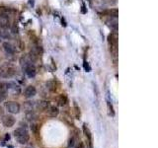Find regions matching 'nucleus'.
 <instances>
[{"label": "nucleus", "instance_id": "7ed1b4c3", "mask_svg": "<svg viewBox=\"0 0 158 148\" xmlns=\"http://www.w3.org/2000/svg\"><path fill=\"white\" fill-rule=\"evenodd\" d=\"M5 107H6L7 111L11 113H18L20 112V105L17 102H7L5 103Z\"/></svg>", "mask_w": 158, "mask_h": 148}, {"label": "nucleus", "instance_id": "f257e3e1", "mask_svg": "<svg viewBox=\"0 0 158 148\" xmlns=\"http://www.w3.org/2000/svg\"><path fill=\"white\" fill-rule=\"evenodd\" d=\"M14 136L17 138V140L21 144H25L29 141L30 135L25 127H18L16 130L14 131Z\"/></svg>", "mask_w": 158, "mask_h": 148}, {"label": "nucleus", "instance_id": "1a4fd4ad", "mask_svg": "<svg viewBox=\"0 0 158 148\" xmlns=\"http://www.w3.org/2000/svg\"><path fill=\"white\" fill-rule=\"evenodd\" d=\"M47 113H48V115L49 117H56L58 116V109L56 107H54V106H49L48 109H47Z\"/></svg>", "mask_w": 158, "mask_h": 148}, {"label": "nucleus", "instance_id": "2eb2a0df", "mask_svg": "<svg viewBox=\"0 0 158 148\" xmlns=\"http://www.w3.org/2000/svg\"><path fill=\"white\" fill-rule=\"evenodd\" d=\"M47 88L48 89L49 91H52V92H54V91H56V81H48L47 83Z\"/></svg>", "mask_w": 158, "mask_h": 148}, {"label": "nucleus", "instance_id": "dca6fc26", "mask_svg": "<svg viewBox=\"0 0 158 148\" xmlns=\"http://www.w3.org/2000/svg\"><path fill=\"white\" fill-rule=\"evenodd\" d=\"M57 103H58V105L59 106H65L66 104H67V97L65 96V95H60L58 97V101H57Z\"/></svg>", "mask_w": 158, "mask_h": 148}, {"label": "nucleus", "instance_id": "9b49d317", "mask_svg": "<svg viewBox=\"0 0 158 148\" xmlns=\"http://www.w3.org/2000/svg\"><path fill=\"white\" fill-rule=\"evenodd\" d=\"M36 107L40 111H47V109L49 107V103L48 101H41L37 103Z\"/></svg>", "mask_w": 158, "mask_h": 148}, {"label": "nucleus", "instance_id": "393cba45", "mask_svg": "<svg viewBox=\"0 0 158 148\" xmlns=\"http://www.w3.org/2000/svg\"><path fill=\"white\" fill-rule=\"evenodd\" d=\"M5 97H6V95H4V94H0V102H2L5 100Z\"/></svg>", "mask_w": 158, "mask_h": 148}, {"label": "nucleus", "instance_id": "a878e982", "mask_svg": "<svg viewBox=\"0 0 158 148\" xmlns=\"http://www.w3.org/2000/svg\"><path fill=\"white\" fill-rule=\"evenodd\" d=\"M84 66H85V69H86V70H90V67L88 66V64H86V62L84 63Z\"/></svg>", "mask_w": 158, "mask_h": 148}, {"label": "nucleus", "instance_id": "b1692460", "mask_svg": "<svg viewBox=\"0 0 158 148\" xmlns=\"http://www.w3.org/2000/svg\"><path fill=\"white\" fill-rule=\"evenodd\" d=\"M74 148H84V146H83V143H82V142H79L78 144H77L75 147H74Z\"/></svg>", "mask_w": 158, "mask_h": 148}, {"label": "nucleus", "instance_id": "6e6552de", "mask_svg": "<svg viewBox=\"0 0 158 148\" xmlns=\"http://www.w3.org/2000/svg\"><path fill=\"white\" fill-rule=\"evenodd\" d=\"M83 132L85 136L87 137L88 139V143H89V148H93V142H92V135H91V132L89 130V128L87 127L86 125H83Z\"/></svg>", "mask_w": 158, "mask_h": 148}, {"label": "nucleus", "instance_id": "f3484780", "mask_svg": "<svg viewBox=\"0 0 158 148\" xmlns=\"http://www.w3.org/2000/svg\"><path fill=\"white\" fill-rule=\"evenodd\" d=\"M0 37H2L4 39H11V35H10V33L7 31L6 29H1V30H0Z\"/></svg>", "mask_w": 158, "mask_h": 148}, {"label": "nucleus", "instance_id": "5701e85b", "mask_svg": "<svg viewBox=\"0 0 158 148\" xmlns=\"http://www.w3.org/2000/svg\"><path fill=\"white\" fill-rule=\"evenodd\" d=\"M105 2H107L108 4H111V5H113V4H115L116 3V0H104Z\"/></svg>", "mask_w": 158, "mask_h": 148}, {"label": "nucleus", "instance_id": "9d476101", "mask_svg": "<svg viewBox=\"0 0 158 148\" xmlns=\"http://www.w3.org/2000/svg\"><path fill=\"white\" fill-rule=\"evenodd\" d=\"M25 71H26V74L29 77H34L36 75V68L32 64H29L28 66L25 67Z\"/></svg>", "mask_w": 158, "mask_h": 148}, {"label": "nucleus", "instance_id": "39448f33", "mask_svg": "<svg viewBox=\"0 0 158 148\" xmlns=\"http://www.w3.org/2000/svg\"><path fill=\"white\" fill-rule=\"evenodd\" d=\"M10 26V20L7 14L0 13V27L2 29H6Z\"/></svg>", "mask_w": 158, "mask_h": 148}, {"label": "nucleus", "instance_id": "4be33fe9", "mask_svg": "<svg viewBox=\"0 0 158 148\" xmlns=\"http://www.w3.org/2000/svg\"><path fill=\"white\" fill-rule=\"evenodd\" d=\"M74 138H71L70 140H69V143H68V147H71V146H73L74 145Z\"/></svg>", "mask_w": 158, "mask_h": 148}, {"label": "nucleus", "instance_id": "ddd939ff", "mask_svg": "<svg viewBox=\"0 0 158 148\" xmlns=\"http://www.w3.org/2000/svg\"><path fill=\"white\" fill-rule=\"evenodd\" d=\"M106 23L112 30H114V32L118 31V21L116 19H111V20H109V21H107Z\"/></svg>", "mask_w": 158, "mask_h": 148}, {"label": "nucleus", "instance_id": "423d86ee", "mask_svg": "<svg viewBox=\"0 0 158 148\" xmlns=\"http://www.w3.org/2000/svg\"><path fill=\"white\" fill-rule=\"evenodd\" d=\"M2 123L5 127H11L14 125L15 123V118L13 116H10V115H7V116H3L2 117Z\"/></svg>", "mask_w": 158, "mask_h": 148}, {"label": "nucleus", "instance_id": "aec40b11", "mask_svg": "<svg viewBox=\"0 0 158 148\" xmlns=\"http://www.w3.org/2000/svg\"><path fill=\"white\" fill-rule=\"evenodd\" d=\"M108 110H109V113H110L111 116H114L115 115V112H114V109H113V106L111 103H108Z\"/></svg>", "mask_w": 158, "mask_h": 148}, {"label": "nucleus", "instance_id": "a211bd4d", "mask_svg": "<svg viewBox=\"0 0 158 148\" xmlns=\"http://www.w3.org/2000/svg\"><path fill=\"white\" fill-rule=\"evenodd\" d=\"M7 91H8V85H7V83H5V82H1V83H0V94H4V95H6Z\"/></svg>", "mask_w": 158, "mask_h": 148}, {"label": "nucleus", "instance_id": "4468645a", "mask_svg": "<svg viewBox=\"0 0 158 148\" xmlns=\"http://www.w3.org/2000/svg\"><path fill=\"white\" fill-rule=\"evenodd\" d=\"M7 85H8V89H11V90H13L14 94H19L20 93V88L15 83H7Z\"/></svg>", "mask_w": 158, "mask_h": 148}, {"label": "nucleus", "instance_id": "0eeeda50", "mask_svg": "<svg viewBox=\"0 0 158 148\" xmlns=\"http://www.w3.org/2000/svg\"><path fill=\"white\" fill-rule=\"evenodd\" d=\"M36 93H37L36 88H35L34 86H32V85H30V86H28L26 89H25L24 95L26 98H32V97H34L35 95H36Z\"/></svg>", "mask_w": 158, "mask_h": 148}, {"label": "nucleus", "instance_id": "20e7f679", "mask_svg": "<svg viewBox=\"0 0 158 148\" xmlns=\"http://www.w3.org/2000/svg\"><path fill=\"white\" fill-rule=\"evenodd\" d=\"M14 74H15V68L11 66L4 67L0 70V75L4 78H10V77H12Z\"/></svg>", "mask_w": 158, "mask_h": 148}, {"label": "nucleus", "instance_id": "412c9836", "mask_svg": "<svg viewBox=\"0 0 158 148\" xmlns=\"http://www.w3.org/2000/svg\"><path fill=\"white\" fill-rule=\"evenodd\" d=\"M31 128H32V130H33L35 133H36V134L39 132V125H36V123H34V125H31Z\"/></svg>", "mask_w": 158, "mask_h": 148}, {"label": "nucleus", "instance_id": "f03ea898", "mask_svg": "<svg viewBox=\"0 0 158 148\" xmlns=\"http://www.w3.org/2000/svg\"><path fill=\"white\" fill-rule=\"evenodd\" d=\"M108 42L111 46V51L113 52L117 51V44H118V35L116 33L110 34L108 36Z\"/></svg>", "mask_w": 158, "mask_h": 148}, {"label": "nucleus", "instance_id": "f8f14e48", "mask_svg": "<svg viewBox=\"0 0 158 148\" xmlns=\"http://www.w3.org/2000/svg\"><path fill=\"white\" fill-rule=\"evenodd\" d=\"M3 48L8 54H13L15 52V47L10 43H3Z\"/></svg>", "mask_w": 158, "mask_h": 148}, {"label": "nucleus", "instance_id": "bb28decb", "mask_svg": "<svg viewBox=\"0 0 158 148\" xmlns=\"http://www.w3.org/2000/svg\"><path fill=\"white\" fill-rule=\"evenodd\" d=\"M3 113H4V111H3V109L0 107V116H3Z\"/></svg>", "mask_w": 158, "mask_h": 148}, {"label": "nucleus", "instance_id": "6ab92c4d", "mask_svg": "<svg viewBox=\"0 0 158 148\" xmlns=\"http://www.w3.org/2000/svg\"><path fill=\"white\" fill-rule=\"evenodd\" d=\"M107 14L110 15V16H112V17H114V18H117L118 16V11L117 9H112V10H110V11H108Z\"/></svg>", "mask_w": 158, "mask_h": 148}]
</instances>
